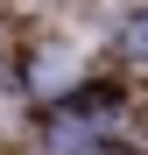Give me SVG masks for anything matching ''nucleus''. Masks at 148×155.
Here are the masks:
<instances>
[{
	"label": "nucleus",
	"mask_w": 148,
	"mask_h": 155,
	"mask_svg": "<svg viewBox=\"0 0 148 155\" xmlns=\"http://www.w3.org/2000/svg\"><path fill=\"white\" fill-rule=\"evenodd\" d=\"M134 49H141V57H148V21H141V28H134Z\"/></svg>",
	"instance_id": "1"
}]
</instances>
